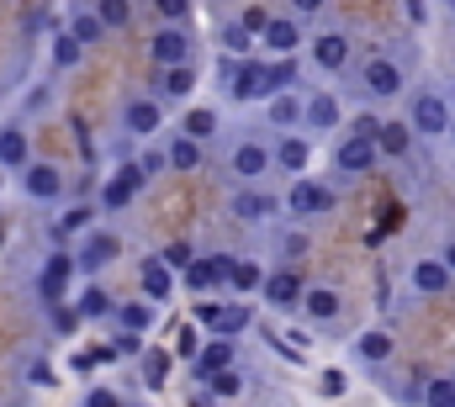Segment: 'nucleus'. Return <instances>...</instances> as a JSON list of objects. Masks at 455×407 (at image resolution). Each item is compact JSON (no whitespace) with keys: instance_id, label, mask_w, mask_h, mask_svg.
Returning <instances> with one entry per match:
<instances>
[{"instance_id":"2","label":"nucleus","mask_w":455,"mask_h":407,"mask_svg":"<svg viewBox=\"0 0 455 407\" xmlns=\"http://www.w3.org/2000/svg\"><path fill=\"white\" fill-rule=\"evenodd\" d=\"M408 122L419 127V138H451V122H455L451 96H440V91H419V96L408 101Z\"/></svg>"},{"instance_id":"25","label":"nucleus","mask_w":455,"mask_h":407,"mask_svg":"<svg viewBox=\"0 0 455 407\" xmlns=\"http://www.w3.org/2000/svg\"><path fill=\"white\" fill-rule=\"evenodd\" d=\"M413 122H381V132H376V143H381V154L387 159H403L408 148H413Z\"/></svg>"},{"instance_id":"41","label":"nucleus","mask_w":455,"mask_h":407,"mask_svg":"<svg viewBox=\"0 0 455 407\" xmlns=\"http://www.w3.org/2000/svg\"><path fill=\"white\" fill-rule=\"evenodd\" d=\"M249 317H254V312H249V307H243V302L223 307V323H218V333H233V339H238V333L249 328Z\"/></svg>"},{"instance_id":"5","label":"nucleus","mask_w":455,"mask_h":407,"mask_svg":"<svg viewBox=\"0 0 455 407\" xmlns=\"http://www.w3.org/2000/svg\"><path fill=\"white\" fill-rule=\"evenodd\" d=\"M270 164H275V148L259 143V138H243V143H233V154H228V170H233L238 180H265Z\"/></svg>"},{"instance_id":"20","label":"nucleus","mask_w":455,"mask_h":407,"mask_svg":"<svg viewBox=\"0 0 455 407\" xmlns=\"http://www.w3.org/2000/svg\"><path fill=\"white\" fill-rule=\"evenodd\" d=\"M339 122H344L339 96H329V91H313V96H307V127H313V132H334Z\"/></svg>"},{"instance_id":"55","label":"nucleus","mask_w":455,"mask_h":407,"mask_svg":"<svg viewBox=\"0 0 455 407\" xmlns=\"http://www.w3.org/2000/svg\"><path fill=\"white\" fill-rule=\"evenodd\" d=\"M445 259H451V270H455V243H451V249H445Z\"/></svg>"},{"instance_id":"35","label":"nucleus","mask_w":455,"mask_h":407,"mask_svg":"<svg viewBox=\"0 0 455 407\" xmlns=\"http://www.w3.org/2000/svg\"><path fill=\"white\" fill-rule=\"evenodd\" d=\"M249 43H254V32H249L243 21H228L223 32H218V48H223V53H238V59L249 53Z\"/></svg>"},{"instance_id":"45","label":"nucleus","mask_w":455,"mask_h":407,"mask_svg":"<svg viewBox=\"0 0 455 407\" xmlns=\"http://www.w3.org/2000/svg\"><path fill=\"white\" fill-rule=\"evenodd\" d=\"M238 21H243V27H249L254 37H265V27H270V11H265V5H249V11H243Z\"/></svg>"},{"instance_id":"54","label":"nucleus","mask_w":455,"mask_h":407,"mask_svg":"<svg viewBox=\"0 0 455 407\" xmlns=\"http://www.w3.org/2000/svg\"><path fill=\"white\" fill-rule=\"evenodd\" d=\"M291 5H297L302 16H318V11H323V0H291Z\"/></svg>"},{"instance_id":"12","label":"nucleus","mask_w":455,"mask_h":407,"mask_svg":"<svg viewBox=\"0 0 455 407\" xmlns=\"http://www.w3.org/2000/svg\"><path fill=\"white\" fill-rule=\"evenodd\" d=\"M408 286H413L419 297H440V291H451L455 286L451 259H419V265L408 270Z\"/></svg>"},{"instance_id":"4","label":"nucleus","mask_w":455,"mask_h":407,"mask_svg":"<svg viewBox=\"0 0 455 407\" xmlns=\"http://www.w3.org/2000/svg\"><path fill=\"white\" fill-rule=\"evenodd\" d=\"M143 186H148V170H143V159H127L112 180L101 186V206H107V211H122V206L138 202V191H143Z\"/></svg>"},{"instance_id":"39","label":"nucleus","mask_w":455,"mask_h":407,"mask_svg":"<svg viewBox=\"0 0 455 407\" xmlns=\"http://www.w3.org/2000/svg\"><path fill=\"white\" fill-rule=\"evenodd\" d=\"M159 259H164V265H170V270H186V265H191V259H196V249H191V243H186V238H175V243H164V249H159Z\"/></svg>"},{"instance_id":"36","label":"nucleus","mask_w":455,"mask_h":407,"mask_svg":"<svg viewBox=\"0 0 455 407\" xmlns=\"http://www.w3.org/2000/svg\"><path fill=\"white\" fill-rule=\"evenodd\" d=\"M180 132H191V138H202V143H207V138L218 132V111H207V106H191V111H186V127H180Z\"/></svg>"},{"instance_id":"16","label":"nucleus","mask_w":455,"mask_h":407,"mask_svg":"<svg viewBox=\"0 0 455 407\" xmlns=\"http://www.w3.org/2000/svg\"><path fill=\"white\" fill-rule=\"evenodd\" d=\"M313 64H318L323 75H339L344 64H349V37H344V32H323V37H313Z\"/></svg>"},{"instance_id":"48","label":"nucleus","mask_w":455,"mask_h":407,"mask_svg":"<svg viewBox=\"0 0 455 407\" xmlns=\"http://www.w3.org/2000/svg\"><path fill=\"white\" fill-rule=\"evenodd\" d=\"M318 387H323V397H344V387H349V381H344V371H323V381H318Z\"/></svg>"},{"instance_id":"11","label":"nucleus","mask_w":455,"mask_h":407,"mask_svg":"<svg viewBox=\"0 0 455 407\" xmlns=\"http://www.w3.org/2000/svg\"><path fill=\"white\" fill-rule=\"evenodd\" d=\"M21 191H27V202H59L64 196V170L59 164H27Z\"/></svg>"},{"instance_id":"53","label":"nucleus","mask_w":455,"mask_h":407,"mask_svg":"<svg viewBox=\"0 0 455 407\" xmlns=\"http://www.w3.org/2000/svg\"><path fill=\"white\" fill-rule=\"evenodd\" d=\"M408 21H429V5L424 0H408Z\"/></svg>"},{"instance_id":"56","label":"nucleus","mask_w":455,"mask_h":407,"mask_svg":"<svg viewBox=\"0 0 455 407\" xmlns=\"http://www.w3.org/2000/svg\"><path fill=\"white\" fill-rule=\"evenodd\" d=\"M451 143H455V122H451Z\"/></svg>"},{"instance_id":"30","label":"nucleus","mask_w":455,"mask_h":407,"mask_svg":"<svg viewBox=\"0 0 455 407\" xmlns=\"http://www.w3.org/2000/svg\"><path fill=\"white\" fill-rule=\"evenodd\" d=\"M302 312H307V317H318V323H334V317H339V291H329V286H307Z\"/></svg>"},{"instance_id":"40","label":"nucleus","mask_w":455,"mask_h":407,"mask_svg":"<svg viewBox=\"0 0 455 407\" xmlns=\"http://www.w3.org/2000/svg\"><path fill=\"white\" fill-rule=\"evenodd\" d=\"M175 355H180V360H196V355H202V333H196V323H180V333H175Z\"/></svg>"},{"instance_id":"19","label":"nucleus","mask_w":455,"mask_h":407,"mask_svg":"<svg viewBox=\"0 0 455 407\" xmlns=\"http://www.w3.org/2000/svg\"><path fill=\"white\" fill-rule=\"evenodd\" d=\"M302 297H307L302 275H291V270L265 275V302H270V307H302Z\"/></svg>"},{"instance_id":"9","label":"nucleus","mask_w":455,"mask_h":407,"mask_svg":"<svg viewBox=\"0 0 455 407\" xmlns=\"http://www.w3.org/2000/svg\"><path fill=\"white\" fill-rule=\"evenodd\" d=\"M228 91H233V101H270V96H275V85H270V64H254V59H243Z\"/></svg>"},{"instance_id":"46","label":"nucleus","mask_w":455,"mask_h":407,"mask_svg":"<svg viewBox=\"0 0 455 407\" xmlns=\"http://www.w3.org/2000/svg\"><path fill=\"white\" fill-rule=\"evenodd\" d=\"M143 371H148V387H164V371H170V360H164L159 349H148V360H143Z\"/></svg>"},{"instance_id":"14","label":"nucleus","mask_w":455,"mask_h":407,"mask_svg":"<svg viewBox=\"0 0 455 407\" xmlns=\"http://www.w3.org/2000/svg\"><path fill=\"white\" fill-rule=\"evenodd\" d=\"M138 286H143V297H148V302H164V297L175 291V270H170L159 254H148V259H143V270H138Z\"/></svg>"},{"instance_id":"10","label":"nucleus","mask_w":455,"mask_h":407,"mask_svg":"<svg viewBox=\"0 0 455 407\" xmlns=\"http://www.w3.org/2000/svg\"><path fill=\"white\" fill-rule=\"evenodd\" d=\"M376 154H381V143H376V138H365V132H349L339 148H334V164H339L344 175H365V170L376 164Z\"/></svg>"},{"instance_id":"24","label":"nucleus","mask_w":455,"mask_h":407,"mask_svg":"<svg viewBox=\"0 0 455 407\" xmlns=\"http://www.w3.org/2000/svg\"><path fill=\"white\" fill-rule=\"evenodd\" d=\"M270 53H297V43H302V27L291 21V16H270V27H265V37H259Z\"/></svg>"},{"instance_id":"42","label":"nucleus","mask_w":455,"mask_h":407,"mask_svg":"<svg viewBox=\"0 0 455 407\" xmlns=\"http://www.w3.org/2000/svg\"><path fill=\"white\" fill-rule=\"evenodd\" d=\"M291 80H297V64H291V53H281V59L270 64V85H275V91H291Z\"/></svg>"},{"instance_id":"50","label":"nucleus","mask_w":455,"mask_h":407,"mask_svg":"<svg viewBox=\"0 0 455 407\" xmlns=\"http://www.w3.org/2000/svg\"><path fill=\"white\" fill-rule=\"evenodd\" d=\"M85 403H91V407H116L122 397H116V392H107V387H91V392H85Z\"/></svg>"},{"instance_id":"23","label":"nucleus","mask_w":455,"mask_h":407,"mask_svg":"<svg viewBox=\"0 0 455 407\" xmlns=\"http://www.w3.org/2000/svg\"><path fill=\"white\" fill-rule=\"evenodd\" d=\"M159 122H164L159 101H127V111H122V127H127L132 138H148V132H159Z\"/></svg>"},{"instance_id":"6","label":"nucleus","mask_w":455,"mask_h":407,"mask_svg":"<svg viewBox=\"0 0 455 407\" xmlns=\"http://www.w3.org/2000/svg\"><path fill=\"white\" fill-rule=\"evenodd\" d=\"M191 48H196V37L186 32V21H164V32H154V43H148V53H154L159 69H164V64H186Z\"/></svg>"},{"instance_id":"1","label":"nucleus","mask_w":455,"mask_h":407,"mask_svg":"<svg viewBox=\"0 0 455 407\" xmlns=\"http://www.w3.org/2000/svg\"><path fill=\"white\" fill-rule=\"evenodd\" d=\"M339 206V191L329 186V180H307V175H297V186L286 191V211L297 217V222H313V217H329Z\"/></svg>"},{"instance_id":"44","label":"nucleus","mask_w":455,"mask_h":407,"mask_svg":"<svg viewBox=\"0 0 455 407\" xmlns=\"http://www.w3.org/2000/svg\"><path fill=\"white\" fill-rule=\"evenodd\" d=\"M154 11L164 21H191V0H154Z\"/></svg>"},{"instance_id":"26","label":"nucleus","mask_w":455,"mask_h":407,"mask_svg":"<svg viewBox=\"0 0 455 407\" xmlns=\"http://www.w3.org/2000/svg\"><path fill=\"white\" fill-rule=\"evenodd\" d=\"M159 91H164L170 101H186V96L196 91V69H191V59H186V64H164V80H159Z\"/></svg>"},{"instance_id":"29","label":"nucleus","mask_w":455,"mask_h":407,"mask_svg":"<svg viewBox=\"0 0 455 407\" xmlns=\"http://www.w3.org/2000/svg\"><path fill=\"white\" fill-rule=\"evenodd\" d=\"M270 122L291 132L297 122H307V101H297V96H286V91H275V96H270Z\"/></svg>"},{"instance_id":"52","label":"nucleus","mask_w":455,"mask_h":407,"mask_svg":"<svg viewBox=\"0 0 455 407\" xmlns=\"http://www.w3.org/2000/svg\"><path fill=\"white\" fill-rule=\"evenodd\" d=\"M286 254H291V259H297V254H307V238H302V233H291V238H286Z\"/></svg>"},{"instance_id":"37","label":"nucleus","mask_w":455,"mask_h":407,"mask_svg":"<svg viewBox=\"0 0 455 407\" xmlns=\"http://www.w3.org/2000/svg\"><path fill=\"white\" fill-rule=\"evenodd\" d=\"M243 392V381H238V371L228 365V371H218L212 381H207V392H202V403H212V397H238Z\"/></svg>"},{"instance_id":"32","label":"nucleus","mask_w":455,"mask_h":407,"mask_svg":"<svg viewBox=\"0 0 455 407\" xmlns=\"http://www.w3.org/2000/svg\"><path fill=\"white\" fill-rule=\"evenodd\" d=\"M48 53H53V69H75V64L85 59V43L64 27V32H53V48H48Z\"/></svg>"},{"instance_id":"31","label":"nucleus","mask_w":455,"mask_h":407,"mask_svg":"<svg viewBox=\"0 0 455 407\" xmlns=\"http://www.w3.org/2000/svg\"><path fill=\"white\" fill-rule=\"evenodd\" d=\"M154 307L148 297H138V302H122L116 307V328H127V333H143V328H154Z\"/></svg>"},{"instance_id":"49","label":"nucleus","mask_w":455,"mask_h":407,"mask_svg":"<svg viewBox=\"0 0 455 407\" xmlns=\"http://www.w3.org/2000/svg\"><path fill=\"white\" fill-rule=\"evenodd\" d=\"M196 323H207V328L218 333V323H223V307H218V302H202V307H196Z\"/></svg>"},{"instance_id":"57","label":"nucleus","mask_w":455,"mask_h":407,"mask_svg":"<svg viewBox=\"0 0 455 407\" xmlns=\"http://www.w3.org/2000/svg\"><path fill=\"white\" fill-rule=\"evenodd\" d=\"M0 243H5V227H0Z\"/></svg>"},{"instance_id":"38","label":"nucleus","mask_w":455,"mask_h":407,"mask_svg":"<svg viewBox=\"0 0 455 407\" xmlns=\"http://www.w3.org/2000/svg\"><path fill=\"white\" fill-rule=\"evenodd\" d=\"M96 11H101V21H107L112 32H122V27L132 21V0H96Z\"/></svg>"},{"instance_id":"43","label":"nucleus","mask_w":455,"mask_h":407,"mask_svg":"<svg viewBox=\"0 0 455 407\" xmlns=\"http://www.w3.org/2000/svg\"><path fill=\"white\" fill-rule=\"evenodd\" d=\"M91 217H96L91 206H75V211H64V217H59V238H64V233H80V227H85Z\"/></svg>"},{"instance_id":"34","label":"nucleus","mask_w":455,"mask_h":407,"mask_svg":"<svg viewBox=\"0 0 455 407\" xmlns=\"http://www.w3.org/2000/svg\"><path fill=\"white\" fill-rule=\"evenodd\" d=\"M69 32H75V37H80V43H85V48H96V43H101V37H107V32H112V27H107V21H101V11H80V16H75V21H69Z\"/></svg>"},{"instance_id":"15","label":"nucleus","mask_w":455,"mask_h":407,"mask_svg":"<svg viewBox=\"0 0 455 407\" xmlns=\"http://www.w3.org/2000/svg\"><path fill=\"white\" fill-rule=\"evenodd\" d=\"M392 355H397L392 328H365V333L355 339V360H365V365H387Z\"/></svg>"},{"instance_id":"18","label":"nucleus","mask_w":455,"mask_h":407,"mask_svg":"<svg viewBox=\"0 0 455 407\" xmlns=\"http://www.w3.org/2000/svg\"><path fill=\"white\" fill-rule=\"evenodd\" d=\"M275 164H281L286 175H307V164H313V143H307L302 132H286V138L275 143Z\"/></svg>"},{"instance_id":"51","label":"nucleus","mask_w":455,"mask_h":407,"mask_svg":"<svg viewBox=\"0 0 455 407\" xmlns=\"http://www.w3.org/2000/svg\"><path fill=\"white\" fill-rule=\"evenodd\" d=\"M355 132H365V138H376V132H381V122H376L371 111H355Z\"/></svg>"},{"instance_id":"17","label":"nucleus","mask_w":455,"mask_h":407,"mask_svg":"<svg viewBox=\"0 0 455 407\" xmlns=\"http://www.w3.org/2000/svg\"><path fill=\"white\" fill-rule=\"evenodd\" d=\"M275 196H265V191H254V186H243L233 202H228V211L238 217V222H265V217H275Z\"/></svg>"},{"instance_id":"21","label":"nucleus","mask_w":455,"mask_h":407,"mask_svg":"<svg viewBox=\"0 0 455 407\" xmlns=\"http://www.w3.org/2000/svg\"><path fill=\"white\" fill-rule=\"evenodd\" d=\"M116 254H122V238H116V233H96V238H85V249H80V270L96 275L101 265H112Z\"/></svg>"},{"instance_id":"22","label":"nucleus","mask_w":455,"mask_h":407,"mask_svg":"<svg viewBox=\"0 0 455 407\" xmlns=\"http://www.w3.org/2000/svg\"><path fill=\"white\" fill-rule=\"evenodd\" d=\"M32 164V143H27V132L11 122V127H0V170H27Z\"/></svg>"},{"instance_id":"47","label":"nucleus","mask_w":455,"mask_h":407,"mask_svg":"<svg viewBox=\"0 0 455 407\" xmlns=\"http://www.w3.org/2000/svg\"><path fill=\"white\" fill-rule=\"evenodd\" d=\"M424 397H429V403H455V381H429Z\"/></svg>"},{"instance_id":"8","label":"nucleus","mask_w":455,"mask_h":407,"mask_svg":"<svg viewBox=\"0 0 455 407\" xmlns=\"http://www.w3.org/2000/svg\"><path fill=\"white\" fill-rule=\"evenodd\" d=\"M180 275H186V291L207 297V291L228 286V275H233V259H228V254H212V259H191V265H186Z\"/></svg>"},{"instance_id":"13","label":"nucleus","mask_w":455,"mask_h":407,"mask_svg":"<svg viewBox=\"0 0 455 407\" xmlns=\"http://www.w3.org/2000/svg\"><path fill=\"white\" fill-rule=\"evenodd\" d=\"M228 365H233V333H218V339L202 344V355L191 360V376H196V381H212V376L228 371Z\"/></svg>"},{"instance_id":"28","label":"nucleus","mask_w":455,"mask_h":407,"mask_svg":"<svg viewBox=\"0 0 455 407\" xmlns=\"http://www.w3.org/2000/svg\"><path fill=\"white\" fill-rule=\"evenodd\" d=\"M164 154H170V170H180V175H191V170L202 164V138H191V132H180V138H175V143H170Z\"/></svg>"},{"instance_id":"3","label":"nucleus","mask_w":455,"mask_h":407,"mask_svg":"<svg viewBox=\"0 0 455 407\" xmlns=\"http://www.w3.org/2000/svg\"><path fill=\"white\" fill-rule=\"evenodd\" d=\"M75 270H80V254H69V249H59V254H48L43 259V270H37V297L53 307L69 297V281H75Z\"/></svg>"},{"instance_id":"7","label":"nucleus","mask_w":455,"mask_h":407,"mask_svg":"<svg viewBox=\"0 0 455 407\" xmlns=\"http://www.w3.org/2000/svg\"><path fill=\"white\" fill-rule=\"evenodd\" d=\"M360 85H365L376 101H392V96H403L408 75H403V64H397V59H371V64L360 69Z\"/></svg>"},{"instance_id":"27","label":"nucleus","mask_w":455,"mask_h":407,"mask_svg":"<svg viewBox=\"0 0 455 407\" xmlns=\"http://www.w3.org/2000/svg\"><path fill=\"white\" fill-rule=\"evenodd\" d=\"M228 291H233V297H254V291H265V270H259L254 259H233Z\"/></svg>"},{"instance_id":"33","label":"nucleus","mask_w":455,"mask_h":407,"mask_svg":"<svg viewBox=\"0 0 455 407\" xmlns=\"http://www.w3.org/2000/svg\"><path fill=\"white\" fill-rule=\"evenodd\" d=\"M75 307H80L91 323H101V317H116V302L107 297V291H101V286H85V291L75 297Z\"/></svg>"}]
</instances>
